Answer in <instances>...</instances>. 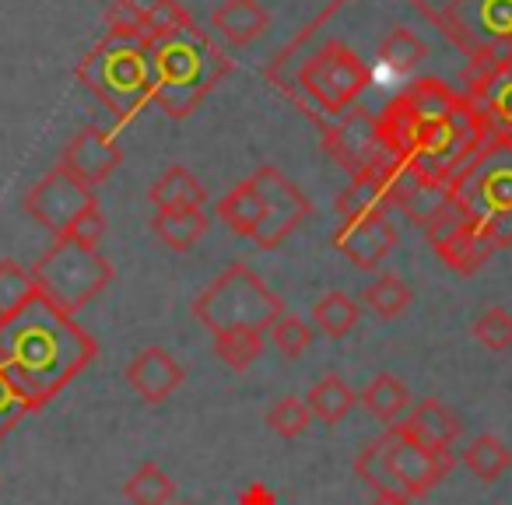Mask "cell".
Returning a JSON list of instances; mask_svg holds the SVG:
<instances>
[{"label":"cell","mask_w":512,"mask_h":505,"mask_svg":"<svg viewBox=\"0 0 512 505\" xmlns=\"http://www.w3.org/2000/svg\"><path fill=\"white\" fill-rule=\"evenodd\" d=\"M453 197L495 239L498 249L512 246V137L491 134L477 155L449 183Z\"/></svg>","instance_id":"5b68a950"},{"label":"cell","mask_w":512,"mask_h":505,"mask_svg":"<svg viewBox=\"0 0 512 505\" xmlns=\"http://www.w3.org/2000/svg\"><path fill=\"white\" fill-rule=\"evenodd\" d=\"M207 225L211 221H207L204 211H155V218H151V232L172 253H190L207 235Z\"/></svg>","instance_id":"cb8c5ba5"},{"label":"cell","mask_w":512,"mask_h":505,"mask_svg":"<svg viewBox=\"0 0 512 505\" xmlns=\"http://www.w3.org/2000/svg\"><path fill=\"white\" fill-rule=\"evenodd\" d=\"M218 221L232 235L253 239L256 228L264 225V197H260V190H256L249 179L235 186V190H228L225 197L218 200Z\"/></svg>","instance_id":"7402d4cb"},{"label":"cell","mask_w":512,"mask_h":505,"mask_svg":"<svg viewBox=\"0 0 512 505\" xmlns=\"http://www.w3.org/2000/svg\"><path fill=\"white\" fill-rule=\"evenodd\" d=\"M120 165H123L120 144L99 127H81L78 134L67 141L64 155H60V169L71 179H78L81 186H88V190L106 183Z\"/></svg>","instance_id":"4fadbf2b"},{"label":"cell","mask_w":512,"mask_h":505,"mask_svg":"<svg viewBox=\"0 0 512 505\" xmlns=\"http://www.w3.org/2000/svg\"><path fill=\"white\" fill-rule=\"evenodd\" d=\"M123 495H127L130 505H169L172 495H176V484L158 463H144V467L134 470V477H127Z\"/></svg>","instance_id":"4dcf8cb0"},{"label":"cell","mask_w":512,"mask_h":505,"mask_svg":"<svg viewBox=\"0 0 512 505\" xmlns=\"http://www.w3.org/2000/svg\"><path fill=\"white\" fill-rule=\"evenodd\" d=\"M400 425H404L418 442H425L428 449H439V453H449L463 435L460 414L449 411V407L435 397L421 400V404H411V411L400 418Z\"/></svg>","instance_id":"e0dca14e"},{"label":"cell","mask_w":512,"mask_h":505,"mask_svg":"<svg viewBox=\"0 0 512 505\" xmlns=\"http://www.w3.org/2000/svg\"><path fill=\"white\" fill-rule=\"evenodd\" d=\"M264 344H267V334H260V330H228V334L214 337V355H218V362H225L228 369L246 372L256 358L264 355Z\"/></svg>","instance_id":"1f68e13d"},{"label":"cell","mask_w":512,"mask_h":505,"mask_svg":"<svg viewBox=\"0 0 512 505\" xmlns=\"http://www.w3.org/2000/svg\"><path fill=\"white\" fill-rule=\"evenodd\" d=\"M102 235H106V214H102L99 204H95V207H88L85 214H78V218L71 221V228H67L60 239H71V242H78V246L99 249Z\"/></svg>","instance_id":"f35d334b"},{"label":"cell","mask_w":512,"mask_h":505,"mask_svg":"<svg viewBox=\"0 0 512 505\" xmlns=\"http://www.w3.org/2000/svg\"><path fill=\"white\" fill-rule=\"evenodd\" d=\"M306 404L313 411V418H320L323 425H337L344 421L358 404V393L344 383L341 376H323L313 390L306 393Z\"/></svg>","instance_id":"484cf974"},{"label":"cell","mask_w":512,"mask_h":505,"mask_svg":"<svg viewBox=\"0 0 512 505\" xmlns=\"http://www.w3.org/2000/svg\"><path fill=\"white\" fill-rule=\"evenodd\" d=\"M36 295V278L18 260H0V316H11Z\"/></svg>","instance_id":"d6a6232c"},{"label":"cell","mask_w":512,"mask_h":505,"mask_svg":"<svg viewBox=\"0 0 512 505\" xmlns=\"http://www.w3.org/2000/svg\"><path fill=\"white\" fill-rule=\"evenodd\" d=\"M341 221H355L365 218V214H386L393 207L390 200V169H365L355 172L348 179L341 193L334 200Z\"/></svg>","instance_id":"ac0fdd59"},{"label":"cell","mask_w":512,"mask_h":505,"mask_svg":"<svg viewBox=\"0 0 512 505\" xmlns=\"http://www.w3.org/2000/svg\"><path fill=\"white\" fill-rule=\"evenodd\" d=\"M193 18L190 11L179 4V0H151L148 8H144V29H141V43L144 46H155L162 39L176 36V32L190 29Z\"/></svg>","instance_id":"f546056e"},{"label":"cell","mask_w":512,"mask_h":505,"mask_svg":"<svg viewBox=\"0 0 512 505\" xmlns=\"http://www.w3.org/2000/svg\"><path fill=\"white\" fill-rule=\"evenodd\" d=\"M99 358L95 337L43 295L0 316V372L36 407H46Z\"/></svg>","instance_id":"6da1fadb"},{"label":"cell","mask_w":512,"mask_h":505,"mask_svg":"<svg viewBox=\"0 0 512 505\" xmlns=\"http://www.w3.org/2000/svg\"><path fill=\"white\" fill-rule=\"evenodd\" d=\"M428 57V43L411 25H393L376 50V64L393 74H414Z\"/></svg>","instance_id":"603a6c76"},{"label":"cell","mask_w":512,"mask_h":505,"mask_svg":"<svg viewBox=\"0 0 512 505\" xmlns=\"http://www.w3.org/2000/svg\"><path fill=\"white\" fill-rule=\"evenodd\" d=\"M106 29L113 39H141L144 8L137 0H113L106 8Z\"/></svg>","instance_id":"74e56055"},{"label":"cell","mask_w":512,"mask_h":505,"mask_svg":"<svg viewBox=\"0 0 512 505\" xmlns=\"http://www.w3.org/2000/svg\"><path fill=\"white\" fill-rule=\"evenodd\" d=\"M376 134L393 165L432 183H453L456 172L488 141V127L470 99L442 116H414L393 99L376 113Z\"/></svg>","instance_id":"7a4b0ae2"},{"label":"cell","mask_w":512,"mask_h":505,"mask_svg":"<svg viewBox=\"0 0 512 505\" xmlns=\"http://www.w3.org/2000/svg\"><path fill=\"white\" fill-rule=\"evenodd\" d=\"M334 249L344 253L355 267L362 271H376L393 249H397V228L390 225L386 214H365L355 221H341V228L334 232Z\"/></svg>","instance_id":"5bb4252c"},{"label":"cell","mask_w":512,"mask_h":505,"mask_svg":"<svg viewBox=\"0 0 512 505\" xmlns=\"http://www.w3.org/2000/svg\"><path fill=\"white\" fill-rule=\"evenodd\" d=\"M264 421L274 435H281V439H299V435H306V428L313 425V411H309L306 400L281 397L278 404L267 411Z\"/></svg>","instance_id":"836d02e7"},{"label":"cell","mask_w":512,"mask_h":505,"mask_svg":"<svg viewBox=\"0 0 512 505\" xmlns=\"http://www.w3.org/2000/svg\"><path fill=\"white\" fill-rule=\"evenodd\" d=\"M369 505H411V498H390V495H376Z\"/></svg>","instance_id":"ab89813d"},{"label":"cell","mask_w":512,"mask_h":505,"mask_svg":"<svg viewBox=\"0 0 512 505\" xmlns=\"http://www.w3.org/2000/svg\"><path fill=\"white\" fill-rule=\"evenodd\" d=\"M148 200L155 211H204L207 190L186 165H172L151 183Z\"/></svg>","instance_id":"44dd1931"},{"label":"cell","mask_w":512,"mask_h":505,"mask_svg":"<svg viewBox=\"0 0 512 505\" xmlns=\"http://www.w3.org/2000/svg\"><path fill=\"white\" fill-rule=\"evenodd\" d=\"M148 64L151 102L176 123L190 120L200 102L232 74V60L197 25L148 46Z\"/></svg>","instance_id":"3957f363"},{"label":"cell","mask_w":512,"mask_h":505,"mask_svg":"<svg viewBox=\"0 0 512 505\" xmlns=\"http://www.w3.org/2000/svg\"><path fill=\"white\" fill-rule=\"evenodd\" d=\"M442 32L470 57L467 78L512 60V0H449Z\"/></svg>","instance_id":"9c48e42d"},{"label":"cell","mask_w":512,"mask_h":505,"mask_svg":"<svg viewBox=\"0 0 512 505\" xmlns=\"http://www.w3.org/2000/svg\"><path fill=\"white\" fill-rule=\"evenodd\" d=\"M358 404H362L376 421L393 425V421H400L407 411H411V390H407L404 379L383 372V376H376L369 386H365L362 397H358Z\"/></svg>","instance_id":"d4e9b609"},{"label":"cell","mask_w":512,"mask_h":505,"mask_svg":"<svg viewBox=\"0 0 512 505\" xmlns=\"http://www.w3.org/2000/svg\"><path fill=\"white\" fill-rule=\"evenodd\" d=\"M78 81L116 116L130 123L151 102V64L141 39L106 36L78 64Z\"/></svg>","instance_id":"8992f818"},{"label":"cell","mask_w":512,"mask_h":505,"mask_svg":"<svg viewBox=\"0 0 512 505\" xmlns=\"http://www.w3.org/2000/svg\"><path fill=\"white\" fill-rule=\"evenodd\" d=\"M463 81H467L463 95L481 113L488 137L491 134L512 137V60H502L491 71L474 74V78H463Z\"/></svg>","instance_id":"2e32d148"},{"label":"cell","mask_w":512,"mask_h":505,"mask_svg":"<svg viewBox=\"0 0 512 505\" xmlns=\"http://www.w3.org/2000/svg\"><path fill=\"white\" fill-rule=\"evenodd\" d=\"M449 470H453V453L428 449L400 421L386 425V432L355 456L358 481L369 484L376 495L411 498V502L439 488Z\"/></svg>","instance_id":"277c9868"},{"label":"cell","mask_w":512,"mask_h":505,"mask_svg":"<svg viewBox=\"0 0 512 505\" xmlns=\"http://www.w3.org/2000/svg\"><path fill=\"white\" fill-rule=\"evenodd\" d=\"M249 183L264 197V225L256 228L253 242L271 253V249H278L285 239H292V235L313 218V204H309L306 193H302L292 179L281 176V169H274V165H260V169L249 176Z\"/></svg>","instance_id":"30bf717a"},{"label":"cell","mask_w":512,"mask_h":505,"mask_svg":"<svg viewBox=\"0 0 512 505\" xmlns=\"http://www.w3.org/2000/svg\"><path fill=\"white\" fill-rule=\"evenodd\" d=\"M211 29L228 46H253L256 39L271 29V15L260 0H221L211 11Z\"/></svg>","instance_id":"d6986e66"},{"label":"cell","mask_w":512,"mask_h":505,"mask_svg":"<svg viewBox=\"0 0 512 505\" xmlns=\"http://www.w3.org/2000/svg\"><path fill=\"white\" fill-rule=\"evenodd\" d=\"M470 334L481 348L488 351H509L512 348V313L502 306H488L474 323H470Z\"/></svg>","instance_id":"e575fe53"},{"label":"cell","mask_w":512,"mask_h":505,"mask_svg":"<svg viewBox=\"0 0 512 505\" xmlns=\"http://www.w3.org/2000/svg\"><path fill=\"white\" fill-rule=\"evenodd\" d=\"M323 137V148L327 155L334 158L341 169H348L351 176L355 172H365V169H390V158H386L383 144H379V134H376V113L369 109H351L348 116L341 120L327 123L320 130Z\"/></svg>","instance_id":"8fae6325"},{"label":"cell","mask_w":512,"mask_h":505,"mask_svg":"<svg viewBox=\"0 0 512 505\" xmlns=\"http://www.w3.org/2000/svg\"><path fill=\"white\" fill-rule=\"evenodd\" d=\"M358 316H362L358 302L344 292H327L313 306V323L330 337V341H344V337L358 327Z\"/></svg>","instance_id":"f1b7e54d"},{"label":"cell","mask_w":512,"mask_h":505,"mask_svg":"<svg viewBox=\"0 0 512 505\" xmlns=\"http://www.w3.org/2000/svg\"><path fill=\"white\" fill-rule=\"evenodd\" d=\"M432 249L439 253V260L449 267V271L463 274V278L477 274L498 253L495 239H491V235L484 232V228L477 225L474 218H470L463 228H456V232L449 235V239H442L439 246H432Z\"/></svg>","instance_id":"ffe728a7"},{"label":"cell","mask_w":512,"mask_h":505,"mask_svg":"<svg viewBox=\"0 0 512 505\" xmlns=\"http://www.w3.org/2000/svg\"><path fill=\"white\" fill-rule=\"evenodd\" d=\"M463 467L477 477V481L491 484L512 467V449L495 435H477L467 449H463Z\"/></svg>","instance_id":"83f0119b"},{"label":"cell","mask_w":512,"mask_h":505,"mask_svg":"<svg viewBox=\"0 0 512 505\" xmlns=\"http://www.w3.org/2000/svg\"><path fill=\"white\" fill-rule=\"evenodd\" d=\"M267 337H271V344L285 358H302L309 344H313V330H309V323L299 320L295 313L278 316V320H274V327L267 330Z\"/></svg>","instance_id":"d590c367"},{"label":"cell","mask_w":512,"mask_h":505,"mask_svg":"<svg viewBox=\"0 0 512 505\" xmlns=\"http://www.w3.org/2000/svg\"><path fill=\"white\" fill-rule=\"evenodd\" d=\"M36 292L50 299L64 313H78L92 299H99L113 281V264L102 257L99 249L78 246L71 239H57L46 249L39 264L32 267Z\"/></svg>","instance_id":"ba28073f"},{"label":"cell","mask_w":512,"mask_h":505,"mask_svg":"<svg viewBox=\"0 0 512 505\" xmlns=\"http://www.w3.org/2000/svg\"><path fill=\"white\" fill-rule=\"evenodd\" d=\"M179 505H186V502H179Z\"/></svg>","instance_id":"60d3db41"},{"label":"cell","mask_w":512,"mask_h":505,"mask_svg":"<svg viewBox=\"0 0 512 505\" xmlns=\"http://www.w3.org/2000/svg\"><path fill=\"white\" fill-rule=\"evenodd\" d=\"M411 302H414L411 285L404 278H397V274H379L362 292V306L369 313H376L379 320H397V316H404L411 309Z\"/></svg>","instance_id":"4316f807"},{"label":"cell","mask_w":512,"mask_h":505,"mask_svg":"<svg viewBox=\"0 0 512 505\" xmlns=\"http://www.w3.org/2000/svg\"><path fill=\"white\" fill-rule=\"evenodd\" d=\"M186 379V369L165 348H144L130 358L127 386L137 393V400L148 407H158L179 393Z\"/></svg>","instance_id":"9a60e30c"},{"label":"cell","mask_w":512,"mask_h":505,"mask_svg":"<svg viewBox=\"0 0 512 505\" xmlns=\"http://www.w3.org/2000/svg\"><path fill=\"white\" fill-rule=\"evenodd\" d=\"M39 407L32 404L29 397H25L22 390H18L15 383H11L4 372H0V442L8 439L11 432H15L18 425H22L29 414H36Z\"/></svg>","instance_id":"8d00e7d4"},{"label":"cell","mask_w":512,"mask_h":505,"mask_svg":"<svg viewBox=\"0 0 512 505\" xmlns=\"http://www.w3.org/2000/svg\"><path fill=\"white\" fill-rule=\"evenodd\" d=\"M278 316H285V302L246 264H232L228 271H221L193 299V320L204 330H211V337L228 334V330H260V334H267Z\"/></svg>","instance_id":"52a82bcc"},{"label":"cell","mask_w":512,"mask_h":505,"mask_svg":"<svg viewBox=\"0 0 512 505\" xmlns=\"http://www.w3.org/2000/svg\"><path fill=\"white\" fill-rule=\"evenodd\" d=\"M99 200L92 197V190L88 186H81L78 179H71L64 169H53L46 172L43 179H39L36 186H32L29 193H25V214H29L36 225H43L46 232H53L60 239V235L71 228V221L78 218V214H85L88 207H95Z\"/></svg>","instance_id":"7c38bea8"}]
</instances>
